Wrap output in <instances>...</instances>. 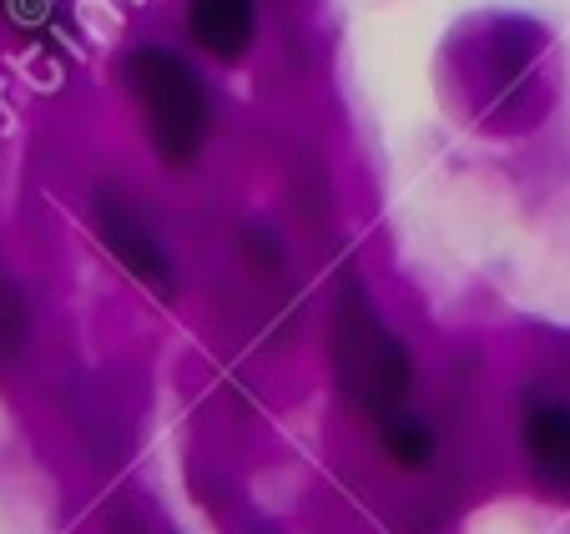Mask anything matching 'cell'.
Returning <instances> with one entry per match:
<instances>
[{
  "instance_id": "cell-1",
  "label": "cell",
  "mask_w": 570,
  "mask_h": 534,
  "mask_svg": "<svg viewBox=\"0 0 570 534\" xmlns=\"http://www.w3.org/2000/svg\"><path fill=\"white\" fill-rule=\"evenodd\" d=\"M127 81H131V97L141 107V121H147V137L157 147V157L173 161V167H193L207 141V121H213L207 91L193 76V66L173 51L141 46L127 61Z\"/></svg>"
},
{
  "instance_id": "cell-2",
  "label": "cell",
  "mask_w": 570,
  "mask_h": 534,
  "mask_svg": "<svg viewBox=\"0 0 570 534\" xmlns=\"http://www.w3.org/2000/svg\"><path fill=\"white\" fill-rule=\"evenodd\" d=\"M334 358H338V378H344L348 398L364 408L368 418H399L404 398H410V353L384 323L374 318L358 293H348L338 308V328H334Z\"/></svg>"
},
{
  "instance_id": "cell-4",
  "label": "cell",
  "mask_w": 570,
  "mask_h": 534,
  "mask_svg": "<svg viewBox=\"0 0 570 534\" xmlns=\"http://www.w3.org/2000/svg\"><path fill=\"white\" fill-rule=\"evenodd\" d=\"M258 0H187V31L217 61H237L253 46Z\"/></svg>"
},
{
  "instance_id": "cell-5",
  "label": "cell",
  "mask_w": 570,
  "mask_h": 534,
  "mask_svg": "<svg viewBox=\"0 0 570 534\" xmlns=\"http://www.w3.org/2000/svg\"><path fill=\"white\" fill-rule=\"evenodd\" d=\"M525 449L550 484L570 490V404L540 398L525 408Z\"/></svg>"
},
{
  "instance_id": "cell-6",
  "label": "cell",
  "mask_w": 570,
  "mask_h": 534,
  "mask_svg": "<svg viewBox=\"0 0 570 534\" xmlns=\"http://www.w3.org/2000/svg\"><path fill=\"white\" fill-rule=\"evenodd\" d=\"M384 444H389V454H394L404 469H414V464H424L434 454V438H430V428L424 424H414V418H389V428H384Z\"/></svg>"
},
{
  "instance_id": "cell-3",
  "label": "cell",
  "mask_w": 570,
  "mask_h": 534,
  "mask_svg": "<svg viewBox=\"0 0 570 534\" xmlns=\"http://www.w3.org/2000/svg\"><path fill=\"white\" fill-rule=\"evenodd\" d=\"M97 222H101L107 247L121 257V267H131V273H137L147 288H157V293L173 288V263H167V253H161L157 233H151V227L131 212L127 197H101Z\"/></svg>"
}]
</instances>
